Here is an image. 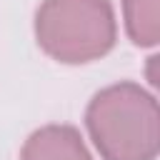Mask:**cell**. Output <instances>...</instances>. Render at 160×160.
I'll return each instance as SVG.
<instances>
[{"mask_svg":"<svg viewBox=\"0 0 160 160\" xmlns=\"http://www.w3.org/2000/svg\"><path fill=\"white\" fill-rule=\"evenodd\" d=\"M85 128L102 160L158 158V100L138 82H115L95 92L85 110Z\"/></svg>","mask_w":160,"mask_h":160,"instance_id":"cell-1","label":"cell"},{"mask_svg":"<svg viewBox=\"0 0 160 160\" xmlns=\"http://www.w3.org/2000/svg\"><path fill=\"white\" fill-rule=\"evenodd\" d=\"M40 50L62 65H85L105 58L118 40L110 0H42L35 12Z\"/></svg>","mask_w":160,"mask_h":160,"instance_id":"cell-2","label":"cell"},{"mask_svg":"<svg viewBox=\"0 0 160 160\" xmlns=\"http://www.w3.org/2000/svg\"><path fill=\"white\" fill-rule=\"evenodd\" d=\"M20 160H92V155L78 128L45 125L25 140Z\"/></svg>","mask_w":160,"mask_h":160,"instance_id":"cell-3","label":"cell"},{"mask_svg":"<svg viewBox=\"0 0 160 160\" xmlns=\"http://www.w3.org/2000/svg\"><path fill=\"white\" fill-rule=\"evenodd\" d=\"M128 38L138 48H152L160 40V0H122Z\"/></svg>","mask_w":160,"mask_h":160,"instance_id":"cell-4","label":"cell"}]
</instances>
